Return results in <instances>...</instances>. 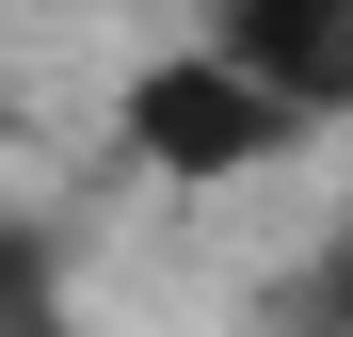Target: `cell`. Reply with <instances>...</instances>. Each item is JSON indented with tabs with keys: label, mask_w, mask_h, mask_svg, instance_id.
<instances>
[{
	"label": "cell",
	"mask_w": 353,
	"mask_h": 337,
	"mask_svg": "<svg viewBox=\"0 0 353 337\" xmlns=\"http://www.w3.org/2000/svg\"><path fill=\"white\" fill-rule=\"evenodd\" d=\"M289 129H305V112L257 96L225 48H176V65H145V81H129V145L161 161V177H257Z\"/></svg>",
	"instance_id": "6da1fadb"
},
{
	"label": "cell",
	"mask_w": 353,
	"mask_h": 337,
	"mask_svg": "<svg viewBox=\"0 0 353 337\" xmlns=\"http://www.w3.org/2000/svg\"><path fill=\"white\" fill-rule=\"evenodd\" d=\"M225 65L289 112H353V0H225Z\"/></svg>",
	"instance_id": "7a4b0ae2"
},
{
	"label": "cell",
	"mask_w": 353,
	"mask_h": 337,
	"mask_svg": "<svg viewBox=\"0 0 353 337\" xmlns=\"http://www.w3.org/2000/svg\"><path fill=\"white\" fill-rule=\"evenodd\" d=\"M0 337H81V305H65V257H48V225H0Z\"/></svg>",
	"instance_id": "3957f363"
},
{
	"label": "cell",
	"mask_w": 353,
	"mask_h": 337,
	"mask_svg": "<svg viewBox=\"0 0 353 337\" xmlns=\"http://www.w3.org/2000/svg\"><path fill=\"white\" fill-rule=\"evenodd\" d=\"M289 337H353V257L321 273V289H289Z\"/></svg>",
	"instance_id": "277c9868"
}]
</instances>
